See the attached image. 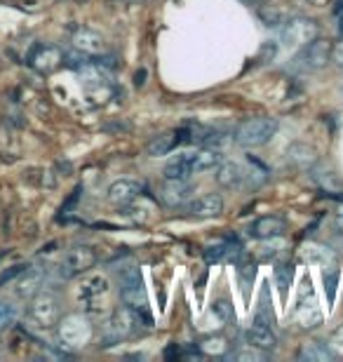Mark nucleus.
Wrapping results in <instances>:
<instances>
[{
	"instance_id": "obj_1",
	"label": "nucleus",
	"mask_w": 343,
	"mask_h": 362,
	"mask_svg": "<svg viewBox=\"0 0 343 362\" xmlns=\"http://www.w3.org/2000/svg\"><path fill=\"white\" fill-rule=\"evenodd\" d=\"M62 320V301L59 296L50 289L42 287L38 294H33L28 299V308H26V322L31 325L33 329L38 332H47L54 329Z\"/></svg>"
},
{
	"instance_id": "obj_2",
	"label": "nucleus",
	"mask_w": 343,
	"mask_h": 362,
	"mask_svg": "<svg viewBox=\"0 0 343 362\" xmlns=\"http://www.w3.org/2000/svg\"><path fill=\"white\" fill-rule=\"evenodd\" d=\"M108 294H111V285L104 275H90L78 287V301L83 303L87 315H106Z\"/></svg>"
},
{
	"instance_id": "obj_3",
	"label": "nucleus",
	"mask_w": 343,
	"mask_h": 362,
	"mask_svg": "<svg viewBox=\"0 0 343 362\" xmlns=\"http://www.w3.org/2000/svg\"><path fill=\"white\" fill-rule=\"evenodd\" d=\"M277 132V120L275 118H250V120H243L240 125L236 127V141L240 146L245 148H257V146H264L275 136Z\"/></svg>"
},
{
	"instance_id": "obj_4",
	"label": "nucleus",
	"mask_w": 343,
	"mask_h": 362,
	"mask_svg": "<svg viewBox=\"0 0 343 362\" xmlns=\"http://www.w3.org/2000/svg\"><path fill=\"white\" fill-rule=\"evenodd\" d=\"M57 327H59V344L66 351L85 349L92 341V325L87 315H66Z\"/></svg>"
},
{
	"instance_id": "obj_5",
	"label": "nucleus",
	"mask_w": 343,
	"mask_h": 362,
	"mask_svg": "<svg viewBox=\"0 0 343 362\" xmlns=\"http://www.w3.org/2000/svg\"><path fill=\"white\" fill-rule=\"evenodd\" d=\"M141 322H146V327H151V315L139 313L129 306H120L118 310H113L111 320H108V334H111L113 341H120V339L136 334L141 329Z\"/></svg>"
},
{
	"instance_id": "obj_6",
	"label": "nucleus",
	"mask_w": 343,
	"mask_h": 362,
	"mask_svg": "<svg viewBox=\"0 0 343 362\" xmlns=\"http://www.w3.org/2000/svg\"><path fill=\"white\" fill-rule=\"evenodd\" d=\"M120 282H122V289H120L122 303L139 310V313H149V294H146V287L141 282V273H139V269H134V266L122 269Z\"/></svg>"
},
{
	"instance_id": "obj_7",
	"label": "nucleus",
	"mask_w": 343,
	"mask_h": 362,
	"mask_svg": "<svg viewBox=\"0 0 343 362\" xmlns=\"http://www.w3.org/2000/svg\"><path fill=\"white\" fill-rule=\"evenodd\" d=\"M97 262H99V257L92 247H73L62 259L59 275L62 278H76V275H83L90 269H94Z\"/></svg>"
},
{
	"instance_id": "obj_8",
	"label": "nucleus",
	"mask_w": 343,
	"mask_h": 362,
	"mask_svg": "<svg viewBox=\"0 0 343 362\" xmlns=\"http://www.w3.org/2000/svg\"><path fill=\"white\" fill-rule=\"evenodd\" d=\"M42 287H45V271L38 269V266H26V269L12 280V292L17 299H31Z\"/></svg>"
},
{
	"instance_id": "obj_9",
	"label": "nucleus",
	"mask_w": 343,
	"mask_h": 362,
	"mask_svg": "<svg viewBox=\"0 0 343 362\" xmlns=\"http://www.w3.org/2000/svg\"><path fill=\"white\" fill-rule=\"evenodd\" d=\"M144 184L134 179H118L108 186V202L115 207H127L132 205L136 198H141Z\"/></svg>"
},
{
	"instance_id": "obj_10",
	"label": "nucleus",
	"mask_w": 343,
	"mask_h": 362,
	"mask_svg": "<svg viewBox=\"0 0 343 362\" xmlns=\"http://www.w3.org/2000/svg\"><path fill=\"white\" fill-rule=\"evenodd\" d=\"M223 212V198L219 193H205L186 205V214L195 219H214Z\"/></svg>"
},
{
	"instance_id": "obj_11",
	"label": "nucleus",
	"mask_w": 343,
	"mask_h": 362,
	"mask_svg": "<svg viewBox=\"0 0 343 362\" xmlns=\"http://www.w3.org/2000/svg\"><path fill=\"white\" fill-rule=\"evenodd\" d=\"M64 62V52L54 45H38L28 57V64L38 71V74H52L62 66Z\"/></svg>"
},
{
	"instance_id": "obj_12",
	"label": "nucleus",
	"mask_w": 343,
	"mask_h": 362,
	"mask_svg": "<svg viewBox=\"0 0 343 362\" xmlns=\"http://www.w3.org/2000/svg\"><path fill=\"white\" fill-rule=\"evenodd\" d=\"M284 230H287V221H284L282 216L266 214V216H259L254 223H250L247 233L252 238H257V240H273V238L284 235Z\"/></svg>"
},
{
	"instance_id": "obj_13",
	"label": "nucleus",
	"mask_w": 343,
	"mask_h": 362,
	"mask_svg": "<svg viewBox=\"0 0 343 362\" xmlns=\"http://www.w3.org/2000/svg\"><path fill=\"white\" fill-rule=\"evenodd\" d=\"M332 47H334L332 42L325 38H313L310 42H306V49L301 54L303 66L313 71L327 66V62L332 59Z\"/></svg>"
},
{
	"instance_id": "obj_14",
	"label": "nucleus",
	"mask_w": 343,
	"mask_h": 362,
	"mask_svg": "<svg viewBox=\"0 0 343 362\" xmlns=\"http://www.w3.org/2000/svg\"><path fill=\"white\" fill-rule=\"evenodd\" d=\"M73 47L87 57H97L106 49V42H104V35L92 31V28H78V31L73 33Z\"/></svg>"
},
{
	"instance_id": "obj_15",
	"label": "nucleus",
	"mask_w": 343,
	"mask_h": 362,
	"mask_svg": "<svg viewBox=\"0 0 343 362\" xmlns=\"http://www.w3.org/2000/svg\"><path fill=\"white\" fill-rule=\"evenodd\" d=\"M315 38V26L313 21H306V19H291L287 21V26L282 28V40L287 45H306Z\"/></svg>"
},
{
	"instance_id": "obj_16",
	"label": "nucleus",
	"mask_w": 343,
	"mask_h": 362,
	"mask_svg": "<svg viewBox=\"0 0 343 362\" xmlns=\"http://www.w3.org/2000/svg\"><path fill=\"white\" fill-rule=\"evenodd\" d=\"M191 184H186V179H167V184L160 188V200L167 207H179L191 198Z\"/></svg>"
},
{
	"instance_id": "obj_17",
	"label": "nucleus",
	"mask_w": 343,
	"mask_h": 362,
	"mask_svg": "<svg viewBox=\"0 0 343 362\" xmlns=\"http://www.w3.org/2000/svg\"><path fill=\"white\" fill-rule=\"evenodd\" d=\"M195 151H181L165 165V177L167 179H188L195 175Z\"/></svg>"
},
{
	"instance_id": "obj_18",
	"label": "nucleus",
	"mask_w": 343,
	"mask_h": 362,
	"mask_svg": "<svg viewBox=\"0 0 343 362\" xmlns=\"http://www.w3.org/2000/svg\"><path fill=\"white\" fill-rule=\"evenodd\" d=\"M245 179H247V172L243 165H238V163H219V168H216V181L221 184L223 188H240L245 184Z\"/></svg>"
},
{
	"instance_id": "obj_19",
	"label": "nucleus",
	"mask_w": 343,
	"mask_h": 362,
	"mask_svg": "<svg viewBox=\"0 0 343 362\" xmlns=\"http://www.w3.org/2000/svg\"><path fill=\"white\" fill-rule=\"evenodd\" d=\"M245 339H247V346H254V349H259V351H273L275 349V344H277V339L271 329L266 327V325H261V322H254L250 329L245 332Z\"/></svg>"
},
{
	"instance_id": "obj_20",
	"label": "nucleus",
	"mask_w": 343,
	"mask_h": 362,
	"mask_svg": "<svg viewBox=\"0 0 343 362\" xmlns=\"http://www.w3.org/2000/svg\"><path fill=\"white\" fill-rule=\"evenodd\" d=\"M174 148H177V136H174V132H163V134L153 136V139L146 144V153L156 156V158L172 153Z\"/></svg>"
},
{
	"instance_id": "obj_21",
	"label": "nucleus",
	"mask_w": 343,
	"mask_h": 362,
	"mask_svg": "<svg viewBox=\"0 0 343 362\" xmlns=\"http://www.w3.org/2000/svg\"><path fill=\"white\" fill-rule=\"evenodd\" d=\"M287 158L296 168H313V163H315V148L308 146V144H294V146H289Z\"/></svg>"
},
{
	"instance_id": "obj_22",
	"label": "nucleus",
	"mask_w": 343,
	"mask_h": 362,
	"mask_svg": "<svg viewBox=\"0 0 343 362\" xmlns=\"http://www.w3.org/2000/svg\"><path fill=\"white\" fill-rule=\"evenodd\" d=\"M332 349H327L325 344H306L301 351H298V360L303 362H327V360H334Z\"/></svg>"
},
{
	"instance_id": "obj_23",
	"label": "nucleus",
	"mask_w": 343,
	"mask_h": 362,
	"mask_svg": "<svg viewBox=\"0 0 343 362\" xmlns=\"http://www.w3.org/2000/svg\"><path fill=\"white\" fill-rule=\"evenodd\" d=\"M226 255H240V245L236 240H226V243H216V245H211V247L205 250V257H207V262H219L221 257Z\"/></svg>"
},
{
	"instance_id": "obj_24",
	"label": "nucleus",
	"mask_w": 343,
	"mask_h": 362,
	"mask_svg": "<svg viewBox=\"0 0 343 362\" xmlns=\"http://www.w3.org/2000/svg\"><path fill=\"white\" fill-rule=\"evenodd\" d=\"M211 315L219 320V327H223V325H231L233 320H236V315H233V306L228 301L219 299L211 303Z\"/></svg>"
},
{
	"instance_id": "obj_25",
	"label": "nucleus",
	"mask_w": 343,
	"mask_h": 362,
	"mask_svg": "<svg viewBox=\"0 0 343 362\" xmlns=\"http://www.w3.org/2000/svg\"><path fill=\"white\" fill-rule=\"evenodd\" d=\"M291 278H294V271H291V266L280 264L275 269V282H277V287H280V294L282 296H287V289L291 285Z\"/></svg>"
},
{
	"instance_id": "obj_26",
	"label": "nucleus",
	"mask_w": 343,
	"mask_h": 362,
	"mask_svg": "<svg viewBox=\"0 0 343 362\" xmlns=\"http://www.w3.org/2000/svg\"><path fill=\"white\" fill-rule=\"evenodd\" d=\"M14 317H17V310H14V306H10L7 301L0 299V332L10 327V325L14 322Z\"/></svg>"
},
{
	"instance_id": "obj_27",
	"label": "nucleus",
	"mask_w": 343,
	"mask_h": 362,
	"mask_svg": "<svg viewBox=\"0 0 343 362\" xmlns=\"http://www.w3.org/2000/svg\"><path fill=\"white\" fill-rule=\"evenodd\" d=\"M231 360H266V351H259V349H254V346H250V349L231 353Z\"/></svg>"
},
{
	"instance_id": "obj_28",
	"label": "nucleus",
	"mask_w": 343,
	"mask_h": 362,
	"mask_svg": "<svg viewBox=\"0 0 343 362\" xmlns=\"http://www.w3.org/2000/svg\"><path fill=\"white\" fill-rule=\"evenodd\" d=\"M26 269V264H19V266H12L10 271H5V273H0V287H5V285H10V282L17 278V275Z\"/></svg>"
},
{
	"instance_id": "obj_29",
	"label": "nucleus",
	"mask_w": 343,
	"mask_h": 362,
	"mask_svg": "<svg viewBox=\"0 0 343 362\" xmlns=\"http://www.w3.org/2000/svg\"><path fill=\"white\" fill-rule=\"evenodd\" d=\"M337 280H339L337 271H332L330 275H325V289H327V296H330V301H334V294H337Z\"/></svg>"
},
{
	"instance_id": "obj_30",
	"label": "nucleus",
	"mask_w": 343,
	"mask_h": 362,
	"mask_svg": "<svg viewBox=\"0 0 343 362\" xmlns=\"http://www.w3.org/2000/svg\"><path fill=\"white\" fill-rule=\"evenodd\" d=\"M259 17L266 21V26H280L282 24V21H280V12H277V10H271V12H268V10H259Z\"/></svg>"
},
{
	"instance_id": "obj_31",
	"label": "nucleus",
	"mask_w": 343,
	"mask_h": 362,
	"mask_svg": "<svg viewBox=\"0 0 343 362\" xmlns=\"http://www.w3.org/2000/svg\"><path fill=\"white\" fill-rule=\"evenodd\" d=\"M332 62L343 69V42H339V45L332 47Z\"/></svg>"
},
{
	"instance_id": "obj_32",
	"label": "nucleus",
	"mask_w": 343,
	"mask_h": 362,
	"mask_svg": "<svg viewBox=\"0 0 343 362\" xmlns=\"http://www.w3.org/2000/svg\"><path fill=\"white\" fill-rule=\"evenodd\" d=\"M337 228H339L341 233H343V205L337 209Z\"/></svg>"
},
{
	"instance_id": "obj_33",
	"label": "nucleus",
	"mask_w": 343,
	"mask_h": 362,
	"mask_svg": "<svg viewBox=\"0 0 343 362\" xmlns=\"http://www.w3.org/2000/svg\"><path fill=\"white\" fill-rule=\"evenodd\" d=\"M334 344H337L339 349H343V327L337 332V334H334Z\"/></svg>"
},
{
	"instance_id": "obj_34",
	"label": "nucleus",
	"mask_w": 343,
	"mask_h": 362,
	"mask_svg": "<svg viewBox=\"0 0 343 362\" xmlns=\"http://www.w3.org/2000/svg\"><path fill=\"white\" fill-rule=\"evenodd\" d=\"M129 3H144V0H129Z\"/></svg>"
},
{
	"instance_id": "obj_35",
	"label": "nucleus",
	"mask_w": 343,
	"mask_h": 362,
	"mask_svg": "<svg viewBox=\"0 0 343 362\" xmlns=\"http://www.w3.org/2000/svg\"><path fill=\"white\" fill-rule=\"evenodd\" d=\"M254 3H266V0H254Z\"/></svg>"
}]
</instances>
